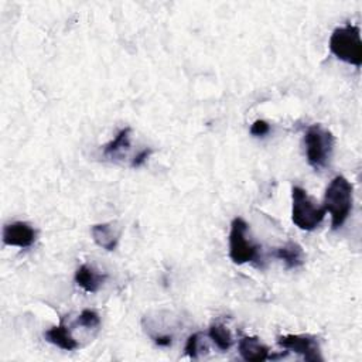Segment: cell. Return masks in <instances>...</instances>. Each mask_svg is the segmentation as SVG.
<instances>
[{
  "instance_id": "obj_1",
  "label": "cell",
  "mask_w": 362,
  "mask_h": 362,
  "mask_svg": "<svg viewBox=\"0 0 362 362\" xmlns=\"http://www.w3.org/2000/svg\"><path fill=\"white\" fill-rule=\"evenodd\" d=\"M352 184L344 177L337 176L331 180L324 195V209L331 215V228L338 230L344 225L352 209Z\"/></svg>"
},
{
  "instance_id": "obj_2",
  "label": "cell",
  "mask_w": 362,
  "mask_h": 362,
  "mask_svg": "<svg viewBox=\"0 0 362 362\" xmlns=\"http://www.w3.org/2000/svg\"><path fill=\"white\" fill-rule=\"evenodd\" d=\"M330 51L341 61L355 65H362V41L359 27L347 25L333 32L330 37Z\"/></svg>"
},
{
  "instance_id": "obj_3",
  "label": "cell",
  "mask_w": 362,
  "mask_h": 362,
  "mask_svg": "<svg viewBox=\"0 0 362 362\" xmlns=\"http://www.w3.org/2000/svg\"><path fill=\"white\" fill-rule=\"evenodd\" d=\"M327 211L310 198L302 187L292 190V221L303 231H314L324 220Z\"/></svg>"
},
{
  "instance_id": "obj_4",
  "label": "cell",
  "mask_w": 362,
  "mask_h": 362,
  "mask_svg": "<svg viewBox=\"0 0 362 362\" xmlns=\"http://www.w3.org/2000/svg\"><path fill=\"white\" fill-rule=\"evenodd\" d=\"M306 158L309 165L320 170L327 166L334 149V136L321 125H313L305 134Z\"/></svg>"
},
{
  "instance_id": "obj_5",
  "label": "cell",
  "mask_w": 362,
  "mask_h": 362,
  "mask_svg": "<svg viewBox=\"0 0 362 362\" xmlns=\"http://www.w3.org/2000/svg\"><path fill=\"white\" fill-rule=\"evenodd\" d=\"M248 228L249 227L244 218H235L231 223L230 258L237 265H244L259 259L260 246L248 239Z\"/></svg>"
},
{
  "instance_id": "obj_6",
  "label": "cell",
  "mask_w": 362,
  "mask_h": 362,
  "mask_svg": "<svg viewBox=\"0 0 362 362\" xmlns=\"http://www.w3.org/2000/svg\"><path fill=\"white\" fill-rule=\"evenodd\" d=\"M277 344L288 351L300 354L305 358V361H307V362H321L324 359L321 356L320 345L312 337L287 334V335L279 337Z\"/></svg>"
},
{
  "instance_id": "obj_7",
  "label": "cell",
  "mask_w": 362,
  "mask_h": 362,
  "mask_svg": "<svg viewBox=\"0 0 362 362\" xmlns=\"http://www.w3.org/2000/svg\"><path fill=\"white\" fill-rule=\"evenodd\" d=\"M37 232L27 223H13L4 228V242L8 246L30 248L36 241Z\"/></svg>"
},
{
  "instance_id": "obj_8",
  "label": "cell",
  "mask_w": 362,
  "mask_h": 362,
  "mask_svg": "<svg viewBox=\"0 0 362 362\" xmlns=\"http://www.w3.org/2000/svg\"><path fill=\"white\" fill-rule=\"evenodd\" d=\"M239 355L248 362H262L270 359L269 348L258 337H242L238 344Z\"/></svg>"
},
{
  "instance_id": "obj_9",
  "label": "cell",
  "mask_w": 362,
  "mask_h": 362,
  "mask_svg": "<svg viewBox=\"0 0 362 362\" xmlns=\"http://www.w3.org/2000/svg\"><path fill=\"white\" fill-rule=\"evenodd\" d=\"M106 274L97 272L94 267L88 265H83L76 272V283L84 288L87 293H97L99 287L105 283Z\"/></svg>"
},
{
  "instance_id": "obj_10",
  "label": "cell",
  "mask_w": 362,
  "mask_h": 362,
  "mask_svg": "<svg viewBox=\"0 0 362 362\" xmlns=\"http://www.w3.org/2000/svg\"><path fill=\"white\" fill-rule=\"evenodd\" d=\"M44 338L48 342L57 345L58 348H61L64 351H74L80 347L77 340L71 335V333H69V330L65 326L62 319H61L58 326H54L44 333Z\"/></svg>"
},
{
  "instance_id": "obj_11",
  "label": "cell",
  "mask_w": 362,
  "mask_h": 362,
  "mask_svg": "<svg viewBox=\"0 0 362 362\" xmlns=\"http://www.w3.org/2000/svg\"><path fill=\"white\" fill-rule=\"evenodd\" d=\"M276 258L283 260L287 269L300 267L306 260L303 248L296 242H287L286 245L277 248Z\"/></svg>"
},
{
  "instance_id": "obj_12",
  "label": "cell",
  "mask_w": 362,
  "mask_h": 362,
  "mask_svg": "<svg viewBox=\"0 0 362 362\" xmlns=\"http://www.w3.org/2000/svg\"><path fill=\"white\" fill-rule=\"evenodd\" d=\"M91 235L94 242L101 246L102 249L111 252L115 251L118 246L119 237L115 232L113 227L111 224H97L91 228Z\"/></svg>"
},
{
  "instance_id": "obj_13",
  "label": "cell",
  "mask_w": 362,
  "mask_h": 362,
  "mask_svg": "<svg viewBox=\"0 0 362 362\" xmlns=\"http://www.w3.org/2000/svg\"><path fill=\"white\" fill-rule=\"evenodd\" d=\"M208 335L221 351H228L234 344L231 331L223 324H212L208 330Z\"/></svg>"
},
{
  "instance_id": "obj_14",
  "label": "cell",
  "mask_w": 362,
  "mask_h": 362,
  "mask_svg": "<svg viewBox=\"0 0 362 362\" xmlns=\"http://www.w3.org/2000/svg\"><path fill=\"white\" fill-rule=\"evenodd\" d=\"M129 139H130V127L122 129L113 140H111L108 144H105L104 153L108 155V156H113L119 151L127 149L129 148Z\"/></svg>"
},
{
  "instance_id": "obj_15",
  "label": "cell",
  "mask_w": 362,
  "mask_h": 362,
  "mask_svg": "<svg viewBox=\"0 0 362 362\" xmlns=\"http://www.w3.org/2000/svg\"><path fill=\"white\" fill-rule=\"evenodd\" d=\"M81 327H85V328H95L101 324V319H99V314L94 310H90V309H85L80 317H78V321H77Z\"/></svg>"
},
{
  "instance_id": "obj_16",
  "label": "cell",
  "mask_w": 362,
  "mask_h": 362,
  "mask_svg": "<svg viewBox=\"0 0 362 362\" xmlns=\"http://www.w3.org/2000/svg\"><path fill=\"white\" fill-rule=\"evenodd\" d=\"M200 338H201V333H194L188 337L187 342H186V347H184V351L186 354L190 356V358H194L197 359L198 358V351H200Z\"/></svg>"
},
{
  "instance_id": "obj_17",
  "label": "cell",
  "mask_w": 362,
  "mask_h": 362,
  "mask_svg": "<svg viewBox=\"0 0 362 362\" xmlns=\"http://www.w3.org/2000/svg\"><path fill=\"white\" fill-rule=\"evenodd\" d=\"M269 132H270V125L262 119L255 120L253 125L251 126V134H253L256 137H262V136L267 134Z\"/></svg>"
},
{
  "instance_id": "obj_18",
  "label": "cell",
  "mask_w": 362,
  "mask_h": 362,
  "mask_svg": "<svg viewBox=\"0 0 362 362\" xmlns=\"http://www.w3.org/2000/svg\"><path fill=\"white\" fill-rule=\"evenodd\" d=\"M153 153V151L152 149H144V151H141L139 155H136L134 156V159L132 160V167L133 169H136V167H140V166H143L144 163L148 162V159L151 158V155Z\"/></svg>"
},
{
  "instance_id": "obj_19",
  "label": "cell",
  "mask_w": 362,
  "mask_h": 362,
  "mask_svg": "<svg viewBox=\"0 0 362 362\" xmlns=\"http://www.w3.org/2000/svg\"><path fill=\"white\" fill-rule=\"evenodd\" d=\"M153 340L159 347H169L173 342V337L170 335H159V337H155Z\"/></svg>"
}]
</instances>
